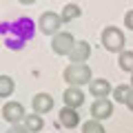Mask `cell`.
<instances>
[{"instance_id": "3957f363", "label": "cell", "mask_w": 133, "mask_h": 133, "mask_svg": "<svg viewBox=\"0 0 133 133\" xmlns=\"http://www.w3.org/2000/svg\"><path fill=\"white\" fill-rule=\"evenodd\" d=\"M62 16L60 14H53V11H44V14H40L38 18V29L40 33H44V36H58L60 33V27H62Z\"/></svg>"}, {"instance_id": "5b68a950", "label": "cell", "mask_w": 133, "mask_h": 133, "mask_svg": "<svg viewBox=\"0 0 133 133\" xmlns=\"http://www.w3.org/2000/svg\"><path fill=\"white\" fill-rule=\"evenodd\" d=\"M2 118H5L7 122H11V124H22L24 118H27V111H24V107L20 104V102L9 100V102H5V107H2Z\"/></svg>"}, {"instance_id": "d6986e66", "label": "cell", "mask_w": 133, "mask_h": 133, "mask_svg": "<svg viewBox=\"0 0 133 133\" xmlns=\"http://www.w3.org/2000/svg\"><path fill=\"white\" fill-rule=\"evenodd\" d=\"M124 27L133 31V9H129L127 14H124Z\"/></svg>"}, {"instance_id": "8fae6325", "label": "cell", "mask_w": 133, "mask_h": 133, "mask_svg": "<svg viewBox=\"0 0 133 133\" xmlns=\"http://www.w3.org/2000/svg\"><path fill=\"white\" fill-rule=\"evenodd\" d=\"M78 122H80V115H78L76 109H69V107H64V109L60 111V124L66 129H76Z\"/></svg>"}, {"instance_id": "e0dca14e", "label": "cell", "mask_w": 133, "mask_h": 133, "mask_svg": "<svg viewBox=\"0 0 133 133\" xmlns=\"http://www.w3.org/2000/svg\"><path fill=\"white\" fill-rule=\"evenodd\" d=\"M82 133H104V127H102V122H98V120H87V122L82 124Z\"/></svg>"}, {"instance_id": "7a4b0ae2", "label": "cell", "mask_w": 133, "mask_h": 133, "mask_svg": "<svg viewBox=\"0 0 133 133\" xmlns=\"http://www.w3.org/2000/svg\"><path fill=\"white\" fill-rule=\"evenodd\" d=\"M62 76L69 82V87H82V84H91V82H93L89 64H69Z\"/></svg>"}, {"instance_id": "9a60e30c", "label": "cell", "mask_w": 133, "mask_h": 133, "mask_svg": "<svg viewBox=\"0 0 133 133\" xmlns=\"http://www.w3.org/2000/svg\"><path fill=\"white\" fill-rule=\"evenodd\" d=\"M118 66L122 71H127V73L133 76V51H127V49H124V51L120 53V58H118Z\"/></svg>"}, {"instance_id": "8992f818", "label": "cell", "mask_w": 133, "mask_h": 133, "mask_svg": "<svg viewBox=\"0 0 133 133\" xmlns=\"http://www.w3.org/2000/svg\"><path fill=\"white\" fill-rule=\"evenodd\" d=\"M91 115H93L91 120H98V122L109 120L113 115V102L111 100H95L91 104Z\"/></svg>"}, {"instance_id": "6da1fadb", "label": "cell", "mask_w": 133, "mask_h": 133, "mask_svg": "<svg viewBox=\"0 0 133 133\" xmlns=\"http://www.w3.org/2000/svg\"><path fill=\"white\" fill-rule=\"evenodd\" d=\"M100 40H102V47H104L107 51H111V53H122L124 51V44H127L122 29L113 27V24H111V27H104Z\"/></svg>"}, {"instance_id": "5bb4252c", "label": "cell", "mask_w": 133, "mask_h": 133, "mask_svg": "<svg viewBox=\"0 0 133 133\" xmlns=\"http://www.w3.org/2000/svg\"><path fill=\"white\" fill-rule=\"evenodd\" d=\"M131 93H133V87L131 84H120V87H115V89H113L115 102H122V104H127V102H129Z\"/></svg>"}, {"instance_id": "2e32d148", "label": "cell", "mask_w": 133, "mask_h": 133, "mask_svg": "<svg viewBox=\"0 0 133 133\" xmlns=\"http://www.w3.org/2000/svg\"><path fill=\"white\" fill-rule=\"evenodd\" d=\"M14 80L9 76H0V98H9L14 93Z\"/></svg>"}, {"instance_id": "44dd1931", "label": "cell", "mask_w": 133, "mask_h": 133, "mask_svg": "<svg viewBox=\"0 0 133 133\" xmlns=\"http://www.w3.org/2000/svg\"><path fill=\"white\" fill-rule=\"evenodd\" d=\"M129 84H131V87H133V76H131V82H129Z\"/></svg>"}, {"instance_id": "9c48e42d", "label": "cell", "mask_w": 133, "mask_h": 133, "mask_svg": "<svg viewBox=\"0 0 133 133\" xmlns=\"http://www.w3.org/2000/svg\"><path fill=\"white\" fill-rule=\"evenodd\" d=\"M62 100H64V107L78 109V107L84 104V93H82L80 87H69V89L64 91V95H62Z\"/></svg>"}, {"instance_id": "52a82bcc", "label": "cell", "mask_w": 133, "mask_h": 133, "mask_svg": "<svg viewBox=\"0 0 133 133\" xmlns=\"http://www.w3.org/2000/svg\"><path fill=\"white\" fill-rule=\"evenodd\" d=\"M31 107H33V113H38V115L49 113V111L53 109V95H49V93H36L33 100H31Z\"/></svg>"}, {"instance_id": "ffe728a7", "label": "cell", "mask_w": 133, "mask_h": 133, "mask_svg": "<svg viewBox=\"0 0 133 133\" xmlns=\"http://www.w3.org/2000/svg\"><path fill=\"white\" fill-rule=\"evenodd\" d=\"M127 107H129V109L133 111V93H131V98H129V102H127Z\"/></svg>"}, {"instance_id": "277c9868", "label": "cell", "mask_w": 133, "mask_h": 133, "mask_svg": "<svg viewBox=\"0 0 133 133\" xmlns=\"http://www.w3.org/2000/svg\"><path fill=\"white\" fill-rule=\"evenodd\" d=\"M78 40L73 38L71 33H66V31H60L58 36H53L51 40V49L56 56H71V51L76 49Z\"/></svg>"}, {"instance_id": "7c38bea8", "label": "cell", "mask_w": 133, "mask_h": 133, "mask_svg": "<svg viewBox=\"0 0 133 133\" xmlns=\"http://www.w3.org/2000/svg\"><path fill=\"white\" fill-rule=\"evenodd\" d=\"M24 127H27V131L29 133H38V131H42V127H44V120H42V115H38V113H31V115H27L24 118Z\"/></svg>"}, {"instance_id": "30bf717a", "label": "cell", "mask_w": 133, "mask_h": 133, "mask_svg": "<svg viewBox=\"0 0 133 133\" xmlns=\"http://www.w3.org/2000/svg\"><path fill=\"white\" fill-rule=\"evenodd\" d=\"M89 56H91V47H89V42H84V40H78V44H76V49L71 51V64H84L87 60H89Z\"/></svg>"}, {"instance_id": "ac0fdd59", "label": "cell", "mask_w": 133, "mask_h": 133, "mask_svg": "<svg viewBox=\"0 0 133 133\" xmlns=\"http://www.w3.org/2000/svg\"><path fill=\"white\" fill-rule=\"evenodd\" d=\"M5 133H29V131H27V127H24V124H11Z\"/></svg>"}, {"instance_id": "ba28073f", "label": "cell", "mask_w": 133, "mask_h": 133, "mask_svg": "<svg viewBox=\"0 0 133 133\" xmlns=\"http://www.w3.org/2000/svg\"><path fill=\"white\" fill-rule=\"evenodd\" d=\"M89 91H91V95H93L95 100H107L113 89H111V82L107 80V78H98V80H93L89 84Z\"/></svg>"}, {"instance_id": "4fadbf2b", "label": "cell", "mask_w": 133, "mask_h": 133, "mask_svg": "<svg viewBox=\"0 0 133 133\" xmlns=\"http://www.w3.org/2000/svg\"><path fill=\"white\" fill-rule=\"evenodd\" d=\"M80 14H82V9L76 5V2H69V5H64V9H62V22H71V20H76V18H80Z\"/></svg>"}]
</instances>
